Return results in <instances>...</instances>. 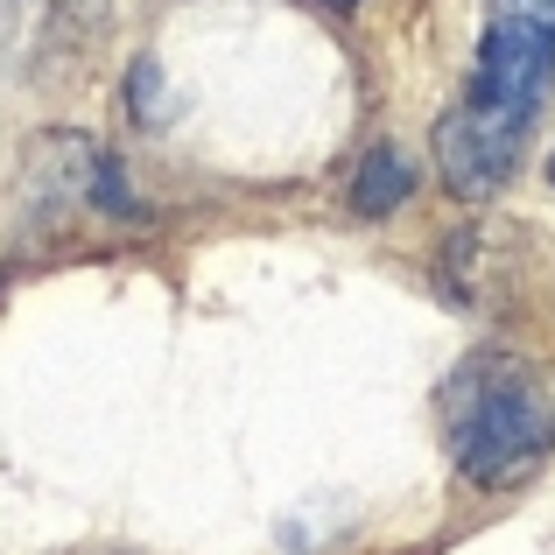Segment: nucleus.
I'll return each mask as SVG.
<instances>
[{
  "instance_id": "obj_1",
  "label": "nucleus",
  "mask_w": 555,
  "mask_h": 555,
  "mask_svg": "<svg viewBox=\"0 0 555 555\" xmlns=\"http://www.w3.org/2000/svg\"><path fill=\"white\" fill-rule=\"evenodd\" d=\"M450 464L478 492H514L555 457V379L520 352H472L436 393Z\"/></svg>"
},
{
  "instance_id": "obj_4",
  "label": "nucleus",
  "mask_w": 555,
  "mask_h": 555,
  "mask_svg": "<svg viewBox=\"0 0 555 555\" xmlns=\"http://www.w3.org/2000/svg\"><path fill=\"white\" fill-rule=\"evenodd\" d=\"M548 183H555V155H548Z\"/></svg>"
},
{
  "instance_id": "obj_2",
  "label": "nucleus",
  "mask_w": 555,
  "mask_h": 555,
  "mask_svg": "<svg viewBox=\"0 0 555 555\" xmlns=\"http://www.w3.org/2000/svg\"><path fill=\"white\" fill-rule=\"evenodd\" d=\"M555 78V0H486V42H478V78L457 106L528 134L534 106Z\"/></svg>"
},
{
  "instance_id": "obj_3",
  "label": "nucleus",
  "mask_w": 555,
  "mask_h": 555,
  "mask_svg": "<svg viewBox=\"0 0 555 555\" xmlns=\"http://www.w3.org/2000/svg\"><path fill=\"white\" fill-rule=\"evenodd\" d=\"M408 197H415V163H408L401 149H373L366 163H359L352 211H359V218H387V211H401Z\"/></svg>"
},
{
  "instance_id": "obj_5",
  "label": "nucleus",
  "mask_w": 555,
  "mask_h": 555,
  "mask_svg": "<svg viewBox=\"0 0 555 555\" xmlns=\"http://www.w3.org/2000/svg\"><path fill=\"white\" fill-rule=\"evenodd\" d=\"M338 8H352V0H338Z\"/></svg>"
}]
</instances>
